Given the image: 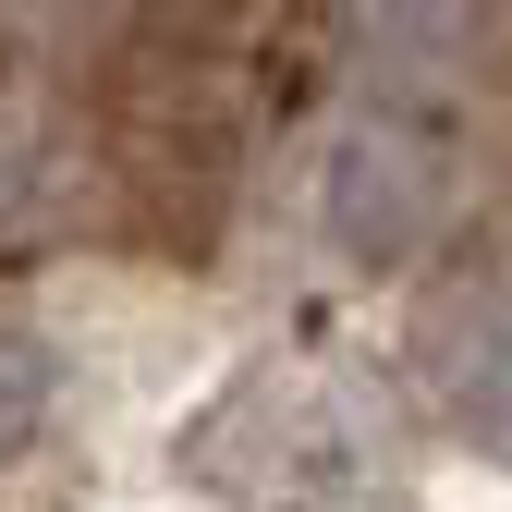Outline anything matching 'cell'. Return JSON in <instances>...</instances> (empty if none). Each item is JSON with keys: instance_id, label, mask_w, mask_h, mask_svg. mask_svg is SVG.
Segmentation results:
<instances>
[{"instance_id": "1", "label": "cell", "mask_w": 512, "mask_h": 512, "mask_svg": "<svg viewBox=\"0 0 512 512\" xmlns=\"http://www.w3.org/2000/svg\"><path fill=\"white\" fill-rule=\"evenodd\" d=\"M183 488L220 512H342V500H366V439L305 378H232L183 427Z\"/></svg>"}, {"instance_id": "3", "label": "cell", "mask_w": 512, "mask_h": 512, "mask_svg": "<svg viewBox=\"0 0 512 512\" xmlns=\"http://www.w3.org/2000/svg\"><path fill=\"white\" fill-rule=\"evenodd\" d=\"M427 391L476 452L512 464V281H476L427 317Z\"/></svg>"}, {"instance_id": "4", "label": "cell", "mask_w": 512, "mask_h": 512, "mask_svg": "<svg viewBox=\"0 0 512 512\" xmlns=\"http://www.w3.org/2000/svg\"><path fill=\"white\" fill-rule=\"evenodd\" d=\"M49 391H61V366L37 330H0V464H25L37 452V427H49Z\"/></svg>"}, {"instance_id": "2", "label": "cell", "mask_w": 512, "mask_h": 512, "mask_svg": "<svg viewBox=\"0 0 512 512\" xmlns=\"http://www.w3.org/2000/svg\"><path fill=\"white\" fill-rule=\"evenodd\" d=\"M427 232H439V159L415 135H391V122L342 135V159H330V244L354 269H403Z\"/></svg>"}]
</instances>
